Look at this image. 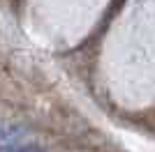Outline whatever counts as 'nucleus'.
<instances>
[{"instance_id": "nucleus-2", "label": "nucleus", "mask_w": 155, "mask_h": 152, "mask_svg": "<svg viewBox=\"0 0 155 152\" xmlns=\"http://www.w3.org/2000/svg\"><path fill=\"white\" fill-rule=\"evenodd\" d=\"M14 152H39V147H35V145H26V147H19V150H14Z\"/></svg>"}, {"instance_id": "nucleus-1", "label": "nucleus", "mask_w": 155, "mask_h": 152, "mask_svg": "<svg viewBox=\"0 0 155 152\" xmlns=\"http://www.w3.org/2000/svg\"><path fill=\"white\" fill-rule=\"evenodd\" d=\"M21 136V129L16 125H9V122H2L0 120V150H7L12 147Z\"/></svg>"}]
</instances>
